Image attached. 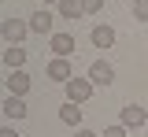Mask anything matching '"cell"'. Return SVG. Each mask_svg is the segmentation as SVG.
Instances as JSON below:
<instances>
[{
	"instance_id": "1",
	"label": "cell",
	"mask_w": 148,
	"mask_h": 137,
	"mask_svg": "<svg viewBox=\"0 0 148 137\" xmlns=\"http://www.w3.org/2000/svg\"><path fill=\"white\" fill-rule=\"evenodd\" d=\"M63 89H67V100H71V104H85V100L92 97V82L89 78H71Z\"/></svg>"
},
{
	"instance_id": "2",
	"label": "cell",
	"mask_w": 148,
	"mask_h": 137,
	"mask_svg": "<svg viewBox=\"0 0 148 137\" xmlns=\"http://www.w3.org/2000/svg\"><path fill=\"white\" fill-rule=\"evenodd\" d=\"M52 26H56V19H52V11H48V8H41V11H34V15H30V34L52 37Z\"/></svg>"
},
{
	"instance_id": "3",
	"label": "cell",
	"mask_w": 148,
	"mask_h": 137,
	"mask_svg": "<svg viewBox=\"0 0 148 137\" xmlns=\"http://www.w3.org/2000/svg\"><path fill=\"white\" fill-rule=\"evenodd\" d=\"M0 34H4V41H8V45H18V41L30 34V22H22V19H4Z\"/></svg>"
},
{
	"instance_id": "4",
	"label": "cell",
	"mask_w": 148,
	"mask_h": 137,
	"mask_svg": "<svg viewBox=\"0 0 148 137\" xmlns=\"http://www.w3.org/2000/svg\"><path fill=\"white\" fill-rule=\"evenodd\" d=\"M89 82L92 85H111V82H115V67H111L108 59H96L89 67Z\"/></svg>"
},
{
	"instance_id": "5",
	"label": "cell",
	"mask_w": 148,
	"mask_h": 137,
	"mask_svg": "<svg viewBox=\"0 0 148 137\" xmlns=\"http://www.w3.org/2000/svg\"><path fill=\"white\" fill-rule=\"evenodd\" d=\"M48 78H52V82H59V85H67V82L74 78V67H71V59H59V56H56L52 63H48Z\"/></svg>"
},
{
	"instance_id": "6",
	"label": "cell",
	"mask_w": 148,
	"mask_h": 137,
	"mask_svg": "<svg viewBox=\"0 0 148 137\" xmlns=\"http://www.w3.org/2000/svg\"><path fill=\"white\" fill-rule=\"evenodd\" d=\"M122 126H126V130H133V126H148V111L141 108V104H126V108H122Z\"/></svg>"
},
{
	"instance_id": "7",
	"label": "cell",
	"mask_w": 148,
	"mask_h": 137,
	"mask_svg": "<svg viewBox=\"0 0 148 137\" xmlns=\"http://www.w3.org/2000/svg\"><path fill=\"white\" fill-rule=\"evenodd\" d=\"M30 93V74L26 71H11L8 78V97H26Z\"/></svg>"
},
{
	"instance_id": "8",
	"label": "cell",
	"mask_w": 148,
	"mask_h": 137,
	"mask_svg": "<svg viewBox=\"0 0 148 137\" xmlns=\"http://www.w3.org/2000/svg\"><path fill=\"white\" fill-rule=\"evenodd\" d=\"M48 45H52V52H56L59 59H67V56L74 52V34H52Z\"/></svg>"
},
{
	"instance_id": "9",
	"label": "cell",
	"mask_w": 148,
	"mask_h": 137,
	"mask_svg": "<svg viewBox=\"0 0 148 137\" xmlns=\"http://www.w3.org/2000/svg\"><path fill=\"white\" fill-rule=\"evenodd\" d=\"M92 45H96V48H111V45H115V30H111L108 22H104V26H92Z\"/></svg>"
},
{
	"instance_id": "10",
	"label": "cell",
	"mask_w": 148,
	"mask_h": 137,
	"mask_svg": "<svg viewBox=\"0 0 148 137\" xmlns=\"http://www.w3.org/2000/svg\"><path fill=\"white\" fill-rule=\"evenodd\" d=\"M59 119H63L67 126H74V130H82V108H78V104H71V100L59 108Z\"/></svg>"
},
{
	"instance_id": "11",
	"label": "cell",
	"mask_w": 148,
	"mask_h": 137,
	"mask_svg": "<svg viewBox=\"0 0 148 137\" xmlns=\"http://www.w3.org/2000/svg\"><path fill=\"white\" fill-rule=\"evenodd\" d=\"M22 63H26V48H18V45L4 48V67H11V71H22Z\"/></svg>"
},
{
	"instance_id": "12",
	"label": "cell",
	"mask_w": 148,
	"mask_h": 137,
	"mask_svg": "<svg viewBox=\"0 0 148 137\" xmlns=\"http://www.w3.org/2000/svg\"><path fill=\"white\" fill-rule=\"evenodd\" d=\"M26 111H30V108H26L22 97H8V100H4V115H8V119H26Z\"/></svg>"
},
{
	"instance_id": "13",
	"label": "cell",
	"mask_w": 148,
	"mask_h": 137,
	"mask_svg": "<svg viewBox=\"0 0 148 137\" xmlns=\"http://www.w3.org/2000/svg\"><path fill=\"white\" fill-rule=\"evenodd\" d=\"M56 8H59V19H78V15L85 11V8H82V0H59Z\"/></svg>"
},
{
	"instance_id": "14",
	"label": "cell",
	"mask_w": 148,
	"mask_h": 137,
	"mask_svg": "<svg viewBox=\"0 0 148 137\" xmlns=\"http://www.w3.org/2000/svg\"><path fill=\"white\" fill-rule=\"evenodd\" d=\"M133 22H148V0H133Z\"/></svg>"
},
{
	"instance_id": "15",
	"label": "cell",
	"mask_w": 148,
	"mask_h": 137,
	"mask_svg": "<svg viewBox=\"0 0 148 137\" xmlns=\"http://www.w3.org/2000/svg\"><path fill=\"white\" fill-rule=\"evenodd\" d=\"M82 8H85V11H89V15H96V11H100V8H104V0H82Z\"/></svg>"
},
{
	"instance_id": "16",
	"label": "cell",
	"mask_w": 148,
	"mask_h": 137,
	"mask_svg": "<svg viewBox=\"0 0 148 137\" xmlns=\"http://www.w3.org/2000/svg\"><path fill=\"white\" fill-rule=\"evenodd\" d=\"M104 137H126V126H122V122H119V126H108Z\"/></svg>"
},
{
	"instance_id": "17",
	"label": "cell",
	"mask_w": 148,
	"mask_h": 137,
	"mask_svg": "<svg viewBox=\"0 0 148 137\" xmlns=\"http://www.w3.org/2000/svg\"><path fill=\"white\" fill-rule=\"evenodd\" d=\"M0 137H18V134L11 130V126H4V130H0Z\"/></svg>"
},
{
	"instance_id": "18",
	"label": "cell",
	"mask_w": 148,
	"mask_h": 137,
	"mask_svg": "<svg viewBox=\"0 0 148 137\" xmlns=\"http://www.w3.org/2000/svg\"><path fill=\"white\" fill-rule=\"evenodd\" d=\"M74 137H100V134H92V130H78Z\"/></svg>"
},
{
	"instance_id": "19",
	"label": "cell",
	"mask_w": 148,
	"mask_h": 137,
	"mask_svg": "<svg viewBox=\"0 0 148 137\" xmlns=\"http://www.w3.org/2000/svg\"><path fill=\"white\" fill-rule=\"evenodd\" d=\"M41 4H45V8H48V4H59V0H41Z\"/></svg>"
}]
</instances>
